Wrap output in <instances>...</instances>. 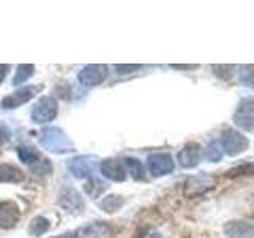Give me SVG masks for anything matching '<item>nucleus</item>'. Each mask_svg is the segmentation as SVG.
Here are the masks:
<instances>
[{"label":"nucleus","mask_w":254,"mask_h":238,"mask_svg":"<svg viewBox=\"0 0 254 238\" xmlns=\"http://www.w3.org/2000/svg\"><path fill=\"white\" fill-rule=\"evenodd\" d=\"M38 143L53 154H67L73 151V143L59 127H46L38 135Z\"/></svg>","instance_id":"f257e3e1"},{"label":"nucleus","mask_w":254,"mask_h":238,"mask_svg":"<svg viewBox=\"0 0 254 238\" xmlns=\"http://www.w3.org/2000/svg\"><path fill=\"white\" fill-rule=\"evenodd\" d=\"M59 111V103L53 95H42L30 110V119L35 124H48L56 119Z\"/></svg>","instance_id":"f03ea898"},{"label":"nucleus","mask_w":254,"mask_h":238,"mask_svg":"<svg viewBox=\"0 0 254 238\" xmlns=\"http://www.w3.org/2000/svg\"><path fill=\"white\" fill-rule=\"evenodd\" d=\"M221 148H222V153H226L227 156H238L248 151L250 148V140L245 137L242 132L234 130V129H227L222 132L221 135Z\"/></svg>","instance_id":"7ed1b4c3"},{"label":"nucleus","mask_w":254,"mask_h":238,"mask_svg":"<svg viewBox=\"0 0 254 238\" xmlns=\"http://www.w3.org/2000/svg\"><path fill=\"white\" fill-rule=\"evenodd\" d=\"M99 161L95 156L86 154V156H75L71 157L67 162V169L68 172L73 175L78 179H87L92 177V173L97 170Z\"/></svg>","instance_id":"20e7f679"},{"label":"nucleus","mask_w":254,"mask_h":238,"mask_svg":"<svg viewBox=\"0 0 254 238\" xmlns=\"http://www.w3.org/2000/svg\"><path fill=\"white\" fill-rule=\"evenodd\" d=\"M232 121L240 130L254 133V99L253 97L240 100L232 116Z\"/></svg>","instance_id":"39448f33"},{"label":"nucleus","mask_w":254,"mask_h":238,"mask_svg":"<svg viewBox=\"0 0 254 238\" xmlns=\"http://www.w3.org/2000/svg\"><path fill=\"white\" fill-rule=\"evenodd\" d=\"M43 89V86H22L19 89H16L14 92L5 95L0 102V107L3 110H14L21 105H26L27 102L34 99V95Z\"/></svg>","instance_id":"423d86ee"},{"label":"nucleus","mask_w":254,"mask_h":238,"mask_svg":"<svg viewBox=\"0 0 254 238\" xmlns=\"http://www.w3.org/2000/svg\"><path fill=\"white\" fill-rule=\"evenodd\" d=\"M108 76V67L103 63H89L81 68L78 73V81L86 87L99 86L107 79Z\"/></svg>","instance_id":"0eeeda50"},{"label":"nucleus","mask_w":254,"mask_h":238,"mask_svg":"<svg viewBox=\"0 0 254 238\" xmlns=\"http://www.w3.org/2000/svg\"><path fill=\"white\" fill-rule=\"evenodd\" d=\"M146 167L148 172L153 177L159 178V177H165V175H170L175 170V162L169 153H156L148 157Z\"/></svg>","instance_id":"6e6552de"},{"label":"nucleus","mask_w":254,"mask_h":238,"mask_svg":"<svg viewBox=\"0 0 254 238\" xmlns=\"http://www.w3.org/2000/svg\"><path fill=\"white\" fill-rule=\"evenodd\" d=\"M58 203L70 214H81L86 208V203L83 200L81 194L73 187L62 189L58 198Z\"/></svg>","instance_id":"1a4fd4ad"},{"label":"nucleus","mask_w":254,"mask_h":238,"mask_svg":"<svg viewBox=\"0 0 254 238\" xmlns=\"http://www.w3.org/2000/svg\"><path fill=\"white\" fill-rule=\"evenodd\" d=\"M100 173L110 181H115V182H123L127 178V170H126V165L124 161L121 159H105L102 161L100 165Z\"/></svg>","instance_id":"9d476101"},{"label":"nucleus","mask_w":254,"mask_h":238,"mask_svg":"<svg viewBox=\"0 0 254 238\" xmlns=\"http://www.w3.org/2000/svg\"><path fill=\"white\" fill-rule=\"evenodd\" d=\"M21 218V210L16 202L3 200L0 202V230H10L16 227Z\"/></svg>","instance_id":"9b49d317"},{"label":"nucleus","mask_w":254,"mask_h":238,"mask_svg":"<svg viewBox=\"0 0 254 238\" xmlns=\"http://www.w3.org/2000/svg\"><path fill=\"white\" fill-rule=\"evenodd\" d=\"M178 164L185 169H194L202 161V148L197 143H188L178 151Z\"/></svg>","instance_id":"f8f14e48"},{"label":"nucleus","mask_w":254,"mask_h":238,"mask_svg":"<svg viewBox=\"0 0 254 238\" xmlns=\"http://www.w3.org/2000/svg\"><path fill=\"white\" fill-rule=\"evenodd\" d=\"M75 238H111V227L103 221H94L79 227Z\"/></svg>","instance_id":"ddd939ff"},{"label":"nucleus","mask_w":254,"mask_h":238,"mask_svg":"<svg viewBox=\"0 0 254 238\" xmlns=\"http://www.w3.org/2000/svg\"><path fill=\"white\" fill-rule=\"evenodd\" d=\"M222 230L227 238H254V224L248 221H229Z\"/></svg>","instance_id":"4468645a"},{"label":"nucleus","mask_w":254,"mask_h":238,"mask_svg":"<svg viewBox=\"0 0 254 238\" xmlns=\"http://www.w3.org/2000/svg\"><path fill=\"white\" fill-rule=\"evenodd\" d=\"M213 186H214V178L208 177V175H200V177H194L188 179L185 190L188 195H197L211 189Z\"/></svg>","instance_id":"2eb2a0df"},{"label":"nucleus","mask_w":254,"mask_h":238,"mask_svg":"<svg viewBox=\"0 0 254 238\" xmlns=\"http://www.w3.org/2000/svg\"><path fill=\"white\" fill-rule=\"evenodd\" d=\"M24 181V173L13 164H0V182L19 184Z\"/></svg>","instance_id":"dca6fc26"},{"label":"nucleus","mask_w":254,"mask_h":238,"mask_svg":"<svg viewBox=\"0 0 254 238\" xmlns=\"http://www.w3.org/2000/svg\"><path fill=\"white\" fill-rule=\"evenodd\" d=\"M107 189H108L107 182L102 181L100 178H95V177L87 178V181L84 182V192L91 198H94V200H95V198H99Z\"/></svg>","instance_id":"f3484780"},{"label":"nucleus","mask_w":254,"mask_h":238,"mask_svg":"<svg viewBox=\"0 0 254 238\" xmlns=\"http://www.w3.org/2000/svg\"><path fill=\"white\" fill-rule=\"evenodd\" d=\"M16 153H18V157L21 159V162H22V164H26V165H29V167H32L35 162H38L40 159L43 157V156L37 151V148L29 146V145H22V146H19Z\"/></svg>","instance_id":"a211bd4d"},{"label":"nucleus","mask_w":254,"mask_h":238,"mask_svg":"<svg viewBox=\"0 0 254 238\" xmlns=\"http://www.w3.org/2000/svg\"><path fill=\"white\" fill-rule=\"evenodd\" d=\"M50 229H51V224L45 216H35L34 219L30 221V224L27 227V234L30 237H42Z\"/></svg>","instance_id":"6ab92c4d"},{"label":"nucleus","mask_w":254,"mask_h":238,"mask_svg":"<svg viewBox=\"0 0 254 238\" xmlns=\"http://www.w3.org/2000/svg\"><path fill=\"white\" fill-rule=\"evenodd\" d=\"M124 165H126V170L132 175V178L135 181H140L145 178V169H143L141 162L138 159H133V157H126L124 159Z\"/></svg>","instance_id":"aec40b11"},{"label":"nucleus","mask_w":254,"mask_h":238,"mask_svg":"<svg viewBox=\"0 0 254 238\" xmlns=\"http://www.w3.org/2000/svg\"><path fill=\"white\" fill-rule=\"evenodd\" d=\"M124 203V198L121 195H107L103 200L99 202V206L105 213H115L121 208V205Z\"/></svg>","instance_id":"412c9836"},{"label":"nucleus","mask_w":254,"mask_h":238,"mask_svg":"<svg viewBox=\"0 0 254 238\" xmlns=\"http://www.w3.org/2000/svg\"><path fill=\"white\" fill-rule=\"evenodd\" d=\"M35 67L32 63H22V65H18V70H16V75L13 78V86H19L22 83H26L27 79L34 75Z\"/></svg>","instance_id":"4be33fe9"},{"label":"nucleus","mask_w":254,"mask_h":238,"mask_svg":"<svg viewBox=\"0 0 254 238\" xmlns=\"http://www.w3.org/2000/svg\"><path fill=\"white\" fill-rule=\"evenodd\" d=\"M238 79L250 89H254V65H240L238 67Z\"/></svg>","instance_id":"5701e85b"},{"label":"nucleus","mask_w":254,"mask_h":238,"mask_svg":"<svg viewBox=\"0 0 254 238\" xmlns=\"http://www.w3.org/2000/svg\"><path fill=\"white\" fill-rule=\"evenodd\" d=\"M222 148H221V143L216 141V140H213L208 143V146H206L205 149V156L206 159H208L210 162H219L221 159H222Z\"/></svg>","instance_id":"b1692460"},{"label":"nucleus","mask_w":254,"mask_h":238,"mask_svg":"<svg viewBox=\"0 0 254 238\" xmlns=\"http://www.w3.org/2000/svg\"><path fill=\"white\" fill-rule=\"evenodd\" d=\"M30 170H32V173L38 175V177H46V175H50L53 172V165H51L50 161H48V159L42 157L38 162H35L34 165L30 167Z\"/></svg>","instance_id":"393cba45"},{"label":"nucleus","mask_w":254,"mask_h":238,"mask_svg":"<svg viewBox=\"0 0 254 238\" xmlns=\"http://www.w3.org/2000/svg\"><path fill=\"white\" fill-rule=\"evenodd\" d=\"M246 175H254V162H246L243 165H238L230 172H227V178H237V177H246Z\"/></svg>","instance_id":"a878e982"},{"label":"nucleus","mask_w":254,"mask_h":238,"mask_svg":"<svg viewBox=\"0 0 254 238\" xmlns=\"http://www.w3.org/2000/svg\"><path fill=\"white\" fill-rule=\"evenodd\" d=\"M143 65H115L118 73H130V71H135V70H138Z\"/></svg>","instance_id":"bb28decb"},{"label":"nucleus","mask_w":254,"mask_h":238,"mask_svg":"<svg viewBox=\"0 0 254 238\" xmlns=\"http://www.w3.org/2000/svg\"><path fill=\"white\" fill-rule=\"evenodd\" d=\"M8 68H10V67H8V65H5V63H0V83H2L3 79H5Z\"/></svg>","instance_id":"cd10ccee"},{"label":"nucleus","mask_w":254,"mask_h":238,"mask_svg":"<svg viewBox=\"0 0 254 238\" xmlns=\"http://www.w3.org/2000/svg\"><path fill=\"white\" fill-rule=\"evenodd\" d=\"M54 238H75V232H67V234H62V235L54 237Z\"/></svg>","instance_id":"c85d7f7f"},{"label":"nucleus","mask_w":254,"mask_h":238,"mask_svg":"<svg viewBox=\"0 0 254 238\" xmlns=\"http://www.w3.org/2000/svg\"><path fill=\"white\" fill-rule=\"evenodd\" d=\"M172 68H197V65H170Z\"/></svg>","instance_id":"c756f323"},{"label":"nucleus","mask_w":254,"mask_h":238,"mask_svg":"<svg viewBox=\"0 0 254 238\" xmlns=\"http://www.w3.org/2000/svg\"><path fill=\"white\" fill-rule=\"evenodd\" d=\"M5 132L2 130V129H0V145H2V143H3V140H5V135H3Z\"/></svg>","instance_id":"7c9ffc66"}]
</instances>
